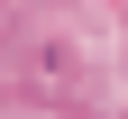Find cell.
Wrapping results in <instances>:
<instances>
[{
  "label": "cell",
  "instance_id": "obj_1",
  "mask_svg": "<svg viewBox=\"0 0 128 119\" xmlns=\"http://www.w3.org/2000/svg\"><path fill=\"white\" fill-rule=\"evenodd\" d=\"M0 82H9L28 110H92V101H101V46H92L82 28H64V19L9 28Z\"/></svg>",
  "mask_w": 128,
  "mask_h": 119
},
{
  "label": "cell",
  "instance_id": "obj_2",
  "mask_svg": "<svg viewBox=\"0 0 128 119\" xmlns=\"http://www.w3.org/2000/svg\"><path fill=\"white\" fill-rule=\"evenodd\" d=\"M28 119H82V110H28Z\"/></svg>",
  "mask_w": 128,
  "mask_h": 119
}]
</instances>
